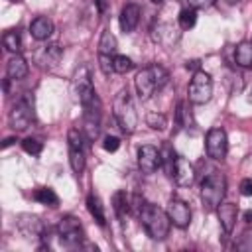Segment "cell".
I'll return each instance as SVG.
<instances>
[{
    "label": "cell",
    "instance_id": "23",
    "mask_svg": "<svg viewBox=\"0 0 252 252\" xmlns=\"http://www.w3.org/2000/svg\"><path fill=\"white\" fill-rule=\"evenodd\" d=\"M33 199L41 205H47V207H57L59 205V197L57 193L51 189V187H39L33 191Z\"/></svg>",
    "mask_w": 252,
    "mask_h": 252
},
{
    "label": "cell",
    "instance_id": "31",
    "mask_svg": "<svg viewBox=\"0 0 252 252\" xmlns=\"http://www.w3.org/2000/svg\"><path fill=\"white\" fill-rule=\"evenodd\" d=\"M146 120H148V126L154 128V130H163L165 128V116L159 114V112H150Z\"/></svg>",
    "mask_w": 252,
    "mask_h": 252
},
{
    "label": "cell",
    "instance_id": "19",
    "mask_svg": "<svg viewBox=\"0 0 252 252\" xmlns=\"http://www.w3.org/2000/svg\"><path fill=\"white\" fill-rule=\"evenodd\" d=\"M61 57H63V47H59L57 43H51V45H45V47L37 53V63H39L41 67L51 69V67H55V65L59 63Z\"/></svg>",
    "mask_w": 252,
    "mask_h": 252
},
{
    "label": "cell",
    "instance_id": "10",
    "mask_svg": "<svg viewBox=\"0 0 252 252\" xmlns=\"http://www.w3.org/2000/svg\"><path fill=\"white\" fill-rule=\"evenodd\" d=\"M205 150H207V156L211 159H224L226 156V150H228V138H226V132L222 128H211L207 132V138H205Z\"/></svg>",
    "mask_w": 252,
    "mask_h": 252
},
{
    "label": "cell",
    "instance_id": "9",
    "mask_svg": "<svg viewBox=\"0 0 252 252\" xmlns=\"http://www.w3.org/2000/svg\"><path fill=\"white\" fill-rule=\"evenodd\" d=\"M75 91H77V96H79L83 106H89L98 98L96 93H94V87H93L91 71L85 65L75 71Z\"/></svg>",
    "mask_w": 252,
    "mask_h": 252
},
{
    "label": "cell",
    "instance_id": "27",
    "mask_svg": "<svg viewBox=\"0 0 252 252\" xmlns=\"http://www.w3.org/2000/svg\"><path fill=\"white\" fill-rule=\"evenodd\" d=\"M195 22H197V14H195L193 8H183V10L179 12V28H181V30L193 28Z\"/></svg>",
    "mask_w": 252,
    "mask_h": 252
},
{
    "label": "cell",
    "instance_id": "38",
    "mask_svg": "<svg viewBox=\"0 0 252 252\" xmlns=\"http://www.w3.org/2000/svg\"><path fill=\"white\" fill-rule=\"evenodd\" d=\"M10 2H22V0H10Z\"/></svg>",
    "mask_w": 252,
    "mask_h": 252
},
{
    "label": "cell",
    "instance_id": "8",
    "mask_svg": "<svg viewBox=\"0 0 252 252\" xmlns=\"http://www.w3.org/2000/svg\"><path fill=\"white\" fill-rule=\"evenodd\" d=\"M67 146H69V163L71 169L81 175L85 169V146H83V134L77 128H71L67 134Z\"/></svg>",
    "mask_w": 252,
    "mask_h": 252
},
{
    "label": "cell",
    "instance_id": "28",
    "mask_svg": "<svg viewBox=\"0 0 252 252\" xmlns=\"http://www.w3.org/2000/svg\"><path fill=\"white\" fill-rule=\"evenodd\" d=\"M112 65H114V73H120V75L128 73V71L134 67L132 59H130V57H126V55H114Z\"/></svg>",
    "mask_w": 252,
    "mask_h": 252
},
{
    "label": "cell",
    "instance_id": "5",
    "mask_svg": "<svg viewBox=\"0 0 252 252\" xmlns=\"http://www.w3.org/2000/svg\"><path fill=\"white\" fill-rule=\"evenodd\" d=\"M55 234L65 248H81L83 246V226L75 217H63L55 228Z\"/></svg>",
    "mask_w": 252,
    "mask_h": 252
},
{
    "label": "cell",
    "instance_id": "33",
    "mask_svg": "<svg viewBox=\"0 0 252 252\" xmlns=\"http://www.w3.org/2000/svg\"><path fill=\"white\" fill-rule=\"evenodd\" d=\"M217 0H185L187 8H193V10H205V8H211Z\"/></svg>",
    "mask_w": 252,
    "mask_h": 252
},
{
    "label": "cell",
    "instance_id": "11",
    "mask_svg": "<svg viewBox=\"0 0 252 252\" xmlns=\"http://www.w3.org/2000/svg\"><path fill=\"white\" fill-rule=\"evenodd\" d=\"M169 175L181 187H189L195 181V169H193V165L189 163V159H185L183 156H177V154L173 158V165H171Z\"/></svg>",
    "mask_w": 252,
    "mask_h": 252
},
{
    "label": "cell",
    "instance_id": "26",
    "mask_svg": "<svg viewBox=\"0 0 252 252\" xmlns=\"http://www.w3.org/2000/svg\"><path fill=\"white\" fill-rule=\"evenodd\" d=\"M112 203H114V213L118 219H124V215L128 213L130 209V203H128V197L124 191H116L114 197H112Z\"/></svg>",
    "mask_w": 252,
    "mask_h": 252
},
{
    "label": "cell",
    "instance_id": "16",
    "mask_svg": "<svg viewBox=\"0 0 252 252\" xmlns=\"http://www.w3.org/2000/svg\"><path fill=\"white\" fill-rule=\"evenodd\" d=\"M140 16H142V10L138 4L130 2L126 4L122 10H120V28L124 33H130L136 30V26L140 24Z\"/></svg>",
    "mask_w": 252,
    "mask_h": 252
},
{
    "label": "cell",
    "instance_id": "17",
    "mask_svg": "<svg viewBox=\"0 0 252 252\" xmlns=\"http://www.w3.org/2000/svg\"><path fill=\"white\" fill-rule=\"evenodd\" d=\"M217 215H219V220H220L222 230L226 234L232 232V228L236 224V217H238V207L234 203H220L217 207Z\"/></svg>",
    "mask_w": 252,
    "mask_h": 252
},
{
    "label": "cell",
    "instance_id": "24",
    "mask_svg": "<svg viewBox=\"0 0 252 252\" xmlns=\"http://www.w3.org/2000/svg\"><path fill=\"white\" fill-rule=\"evenodd\" d=\"M2 43H4V47L10 51V53H20L22 51V37H20V32H16V30H10V32H6L4 33V37H2Z\"/></svg>",
    "mask_w": 252,
    "mask_h": 252
},
{
    "label": "cell",
    "instance_id": "14",
    "mask_svg": "<svg viewBox=\"0 0 252 252\" xmlns=\"http://www.w3.org/2000/svg\"><path fill=\"white\" fill-rule=\"evenodd\" d=\"M165 213H167L171 224L177 226V228H185V226H189V222H191V209H189V205H187L185 201H181V199H171V201L167 203Z\"/></svg>",
    "mask_w": 252,
    "mask_h": 252
},
{
    "label": "cell",
    "instance_id": "35",
    "mask_svg": "<svg viewBox=\"0 0 252 252\" xmlns=\"http://www.w3.org/2000/svg\"><path fill=\"white\" fill-rule=\"evenodd\" d=\"M240 193L246 195V197L252 195V177H246V179L240 181Z\"/></svg>",
    "mask_w": 252,
    "mask_h": 252
},
{
    "label": "cell",
    "instance_id": "22",
    "mask_svg": "<svg viewBox=\"0 0 252 252\" xmlns=\"http://www.w3.org/2000/svg\"><path fill=\"white\" fill-rule=\"evenodd\" d=\"M87 209H89V213L93 215V219H94L100 226H104V224H106L104 207H102V201H100V197H98V195L89 193V197H87Z\"/></svg>",
    "mask_w": 252,
    "mask_h": 252
},
{
    "label": "cell",
    "instance_id": "29",
    "mask_svg": "<svg viewBox=\"0 0 252 252\" xmlns=\"http://www.w3.org/2000/svg\"><path fill=\"white\" fill-rule=\"evenodd\" d=\"M22 148H24V152H28L32 156H39L41 150H43V144L39 140H35V138H26L22 142Z\"/></svg>",
    "mask_w": 252,
    "mask_h": 252
},
{
    "label": "cell",
    "instance_id": "6",
    "mask_svg": "<svg viewBox=\"0 0 252 252\" xmlns=\"http://www.w3.org/2000/svg\"><path fill=\"white\" fill-rule=\"evenodd\" d=\"M213 96V79L205 71H195L189 87H187V98L191 104H205Z\"/></svg>",
    "mask_w": 252,
    "mask_h": 252
},
{
    "label": "cell",
    "instance_id": "18",
    "mask_svg": "<svg viewBox=\"0 0 252 252\" xmlns=\"http://www.w3.org/2000/svg\"><path fill=\"white\" fill-rule=\"evenodd\" d=\"M30 33L33 39L43 41L53 33V22L47 16H37L32 24H30Z\"/></svg>",
    "mask_w": 252,
    "mask_h": 252
},
{
    "label": "cell",
    "instance_id": "36",
    "mask_svg": "<svg viewBox=\"0 0 252 252\" xmlns=\"http://www.w3.org/2000/svg\"><path fill=\"white\" fill-rule=\"evenodd\" d=\"M244 220H246V222H252V211H246V213H244Z\"/></svg>",
    "mask_w": 252,
    "mask_h": 252
},
{
    "label": "cell",
    "instance_id": "1",
    "mask_svg": "<svg viewBox=\"0 0 252 252\" xmlns=\"http://www.w3.org/2000/svg\"><path fill=\"white\" fill-rule=\"evenodd\" d=\"M138 201V219L142 222V226L146 228L148 236L152 240H165L167 234H169V226H171V220L167 217L165 211H161L158 205L154 203H148V201H140V197H136Z\"/></svg>",
    "mask_w": 252,
    "mask_h": 252
},
{
    "label": "cell",
    "instance_id": "21",
    "mask_svg": "<svg viewBox=\"0 0 252 252\" xmlns=\"http://www.w3.org/2000/svg\"><path fill=\"white\" fill-rule=\"evenodd\" d=\"M234 61L242 69H252V41H240L234 47Z\"/></svg>",
    "mask_w": 252,
    "mask_h": 252
},
{
    "label": "cell",
    "instance_id": "2",
    "mask_svg": "<svg viewBox=\"0 0 252 252\" xmlns=\"http://www.w3.org/2000/svg\"><path fill=\"white\" fill-rule=\"evenodd\" d=\"M169 81V73L158 65V63H152L144 69H140L136 73V79H134V85H136V93L142 100H148L156 91H161Z\"/></svg>",
    "mask_w": 252,
    "mask_h": 252
},
{
    "label": "cell",
    "instance_id": "12",
    "mask_svg": "<svg viewBox=\"0 0 252 252\" xmlns=\"http://www.w3.org/2000/svg\"><path fill=\"white\" fill-rule=\"evenodd\" d=\"M85 114H83V128H85V136L89 140H96L98 132H100V102L98 98L89 104V106H83Z\"/></svg>",
    "mask_w": 252,
    "mask_h": 252
},
{
    "label": "cell",
    "instance_id": "4",
    "mask_svg": "<svg viewBox=\"0 0 252 252\" xmlns=\"http://www.w3.org/2000/svg\"><path fill=\"white\" fill-rule=\"evenodd\" d=\"M226 195V179L220 171H211L201 181V203L207 211H217Z\"/></svg>",
    "mask_w": 252,
    "mask_h": 252
},
{
    "label": "cell",
    "instance_id": "15",
    "mask_svg": "<svg viewBox=\"0 0 252 252\" xmlns=\"http://www.w3.org/2000/svg\"><path fill=\"white\" fill-rule=\"evenodd\" d=\"M18 230H20L28 240L39 238V236L45 234V226H43V222L39 220V217L30 215V213H24V215L18 217Z\"/></svg>",
    "mask_w": 252,
    "mask_h": 252
},
{
    "label": "cell",
    "instance_id": "3",
    "mask_svg": "<svg viewBox=\"0 0 252 252\" xmlns=\"http://www.w3.org/2000/svg\"><path fill=\"white\" fill-rule=\"evenodd\" d=\"M112 108H114V118H116L118 126L122 128V132L132 134L138 126V112H136V106H134V100H132V94L128 93V89H120L116 93Z\"/></svg>",
    "mask_w": 252,
    "mask_h": 252
},
{
    "label": "cell",
    "instance_id": "37",
    "mask_svg": "<svg viewBox=\"0 0 252 252\" xmlns=\"http://www.w3.org/2000/svg\"><path fill=\"white\" fill-rule=\"evenodd\" d=\"M152 2H154V4H161L163 0H152Z\"/></svg>",
    "mask_w": 252,
    "mask_h": 252
},
{
    "label": "cell",
    "instance_id": "25",
    "mask_svg": "<svg viewBox=\"0 0 252 252\" xmlns=\"http://www.w3.org/2000/svg\"><path fill=\"white\" fill-rule=\"evenodd\" d=\"M98 53H106V55H114L116 53V37L110 33V30H104L100 33L98 39Z\"/></svg>",
    "mask_w": 252,
    "mask_h": 252
},
{
    "label": "cell",
    "instance_id": "30",
    "mask_svg": "<svg viewBox=\"0 0 252 252\" xmlns=\"http://www.w3.org/2000/svg\"><path fill=\"white\" fill-rule=\"evenodd\" d=\"M112 59L114 55H106V53H98V67L104 75H110L114 73V65H112Z\"/></svg>",
    "mask_w": 252,
    "mask_h": 252
},
{
    "label": "cell",
    "instance_id": "20",
    "mask_svg": "<svg viewBox=\"0 0 252 252\" xmlns=\"http://www.w3.org/2000/svg\"><path fill=\"white\" fill-rule=\"evenodd\" d=\"M28 71H30L28 61H26L20 53H16V55L8 61V65H6V75H8L10 81H20V79H24V77L28 75Z\"/></svg>",
    "mask_w": 252,
    "mask_h": 252
},
{
    "label": "cell",
    "instance_id": "32",
    "mask_svg": "<svg viewBox=\"0 0 252 252\" xmlns=\"http://www.w3.org/2000/svg\"><path fill=\"white\" fill-rule=\"evenodd\" d=\"M175 116H177V124L179 126H187L189 124V110H187V102H179L177 104V110H175Z\"/></svg>",
    "mask_w": 252,
    "mask_h": 252
},
{
    "label": "cell",
    "instance_id": "7",
    "mask_svg": "<svg viewBox=\"0 0 252 252\" xmlns=\"http://www.w3.org/2000/svg\"><path fill=\"white\" fill-rule=\"evenodd\" d=\"M33 120V100L26 94L22 96L10 110V116H8V122L10 126L16 130V132H22L26 130Z\"/></svg>",
    "mask_w": 252,
    "mask_h": 252
},
{
    "label": "cell",
    "instance_id": "13",
    "mask_svg": "<svg viewBox=\"0 0 252 252\" xmlns=\"http://www.w3.org/2000/svg\"><path fill=\"white\" fill-rule=\"evenodd\" d=\"M138 165L144 173H154L161 165V152L152 144L140 146L138 148Z\"/></svg>",
    "mask_w": 252,
    "mask_h": 252
},
{
    "label": "cell",
    "instance_id": "34",
    "mask_svg": "<svg viewBox=\"0 0 252 252\" xmlns=\"http://www.w3.org/2000/svg\"><path fill=\"white\" fill-rule=\"evenodd\" d=\"M102 148H104L106 152H116V150L120 148V140H118L116 136H106L104 142H102Z\"/></svg>",
    "mask_w": 252,
    "mask_h": 252
}]
</instances>
